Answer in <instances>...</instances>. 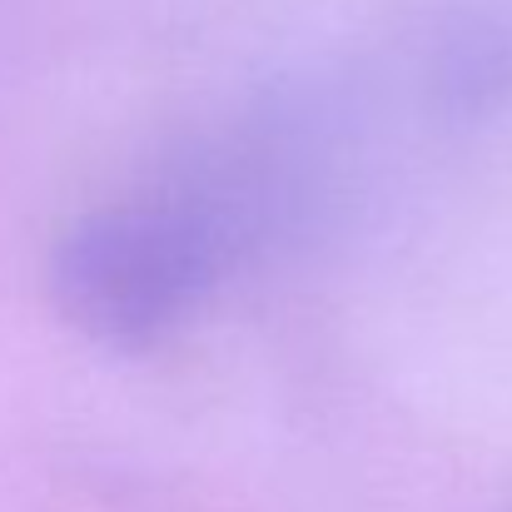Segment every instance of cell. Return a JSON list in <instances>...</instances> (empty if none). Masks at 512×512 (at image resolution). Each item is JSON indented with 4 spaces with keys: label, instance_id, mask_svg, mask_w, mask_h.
<instances>
[{
    "label": "cell",
    "instance_id": "7a4b0ae2",
    "mask_svg": "<svg viewBox=\"0 0 512 512\" xmlns=\"http://www.w3.org/2000/svg\"><path fill=\"white\" fill-rule=\"evenodd\" d=\"M433 100L448 115H488L512 95V25L473 15L443 30L433 65Z\"/></svg>",
    "mask_w": 512,
    "mask_h": 512
},
{
    "label": "cell",
    "instance_id": "6da1fadb",
    "mask_svg": "<svg viewBox=\"0 0 512 512\" xmlns=\"http://www.w3.org/2000/svg\"><path fill=\"white\" fill-rule=\"evenodd\" d=\"M234 249L239 214L224 199L174 194L115 204L60 239L50 289L80 334L145 348L214 294Z\"/></svg>",
    "mask_w": 512,
    "mask_h": 512
}]
</instances>
